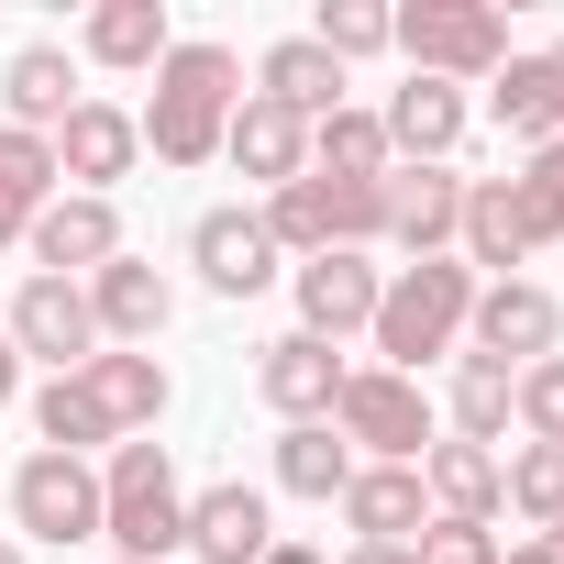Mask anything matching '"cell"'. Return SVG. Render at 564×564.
<instances>
[{
    "label": "cell",
    "instance_id": "6da1fadb",
    "mask_svg": "<svg viewBox=\"0 0 564 564\" xmlns=\"http://www.w3.org/2000/svg\"><path fill=\"white\" fill-rule=\"evenodd\" d=\"M232 111H243V67H232V45L177 34V45L155 56V100H144L133 133L155 144V166H210L221 133H232Z\"/></svg>",
    "mask_w": 564,
    "mask_h": 564
},
{
    "label": "cell",
    "instance_id": "7a4b0ae2",
    "mask_svg": "<svg viewBox=\"0 0 564 564\" xmlns=\"http://www.w3.org/2000/svg\"><path fill=\"white\" fill-rule=\"evenodd\" d=\"M476 289H487V276H476L465 254H421V265H399V276H388V300H377V322H366L377 355H388V377H421L432 355H454Z\"/></svg>",
    "mask_w": 564,
    "mask_h": 564
},
{
    "label": "cell",
    "instance_id": "3957f363",
    "mask_svg": "<svg viewBox=\"0 0 564 564\" xmlns=\"http://www.w3.org/2000/svg\"><path fill=\"white\" fill-rule=\"evenodd\" d=\"M100 542H122V564H166L188 542V487H177L166 443H111V465H100Z\"/></svg>",
    "mask_w": 564,
    "mask_h": 564
},
{
    "label": "cell",
    "instance_id": "277c9868",
    "mask_svg": "<svg viewBox=\"0 0 564 564\" xmlns=\"http://www.w3.org/2000/svg\"><path fill=\"white\" fill-rule=\"evenodd\" d=\"M388 45L410 56V78H443V89L509 67V23L487 0H410V12H388Z\"/></svg>",
    "mask_w": 564,
    "mask_h": 564
},
{
    "label": "cell",
    "instance_id": "5b68a950",
    "mask_svg": "<svg viewBox=\"0 0 564 564\" xmlns=\"http://www.w3.org/2000/svg\"><path fill=\"white\" fill-rule=\"evenodd\" d=\"M333 432L366 443L377 465H421L443 432H432V399L421 377H388V366H344V399H333Z\"/></svg>",
    "mask_w": 564,
    "mask_h": 564
},
{
    "label": "cell",
    "instance_id": "8992f818",
    "mask_svg": "<svg viewBox=\"0 0 564 564\" xmlns=\"http://www.w3.org/2000/svg\"><path fill=\"white\" fill-rule=\"evenodd\" d=\"M265 232H276V254H366L377 243V188H355V177H289L265 199Z\"/></svg>",
    "mask_w": 564,
    "mask_h": 564
},
{
    "label": "cell",
    "instance_id": "52a82bcc",
    "mask_svg": "<svg viewBox=\"0 0 564 564\" xmlns=\"http://www.w3.org/2000/svg\"><path fill=\"white\" fill-rule=\"evenodd\" d=\"M454 221H465V177L454 166H388L377 177V232L421 265V254H454Z\"/></svg>",
    "mask_w": 564,
    "mask_h": 564
},
{
    "label": "cell",
    "instance_id": "ba28073f",
    "mask_svg": "<svg viewBox=\"0 0 564 564\" xmlns=\"http://www.w3.org/2000/svg\"><path fill=\"white\" fill-rule=\"evenodd\" d=\"M12 355H45L56 377H78L100 355V322H89V289L78 276H23V300H12Z\"/></svg>",
    "mask_w": 564,
    "mask_h": 564
},
{
    "label": "cell",
    "instance_id": "9c48e42d",
    "mask_svg": "<svg viewBox=\"0 0 564 564\" xmlns=\"http://www.w3.org/2000/svg\"><path fill=\"white\" fill-rule=\"evenodd\" d=\"M465 333H476V355L487 366H542L553 355V333H564V300L553 289H531V276H487V289H476V311H465Z\"/></svg>",
    "mask_w": 564,
    "mask_h": 564
},
{
    "label": "cell",
    "instance_id": "30bf717a",
    "mask_svg": "<svg viewBox=\"0 0 564 564\" xmlns=\"http://www.w3.org/2000/svg\"><path fill=\"white\" fill-rule=\"evenodd\" d=\"M34 276H78V289H89V276L122 254V210L111 199H78V188H56L45 210H34Z\"/></svg>",
    "mask_w": 564,
    "mask_h": 564
},
{
    "label": "cell",
    "instance_id": "8fae6325",
    "mask_svg": "<svg viewBox=\"0 0 564 564\" xmlns=\"http://www.w3.org/2000/svg\"><path fill=\"white\" fill-rule=\"evenodd\" d=\"M12 520H23L34 542H100V476H89L78 454H34V465L12 476Z\"/></svg>",
    "mask_w": 564,
    "mask_h": 564
},
{
    "label": "cell",
    "instance_id": "7c38bea8",
    "mask_svg": "<svg viewBox=\"0 0 564 564\" xmlns=\"http://www.w3.org/2000/svg\"><path fill=\"white\" fill-rule=\"evenodd\" d=\"M188 265L210 276L221 300H254V289H276V232H265V210H199L188 221Z\"/></svg>",
    "mask_w": 564,
    "mask_h": 564
},
{
    "label": "cell",
    "instance_id": "4fadbf2b",
    "mask_svg": "<svg viewBox=\"0 0 564 564\" xmlns=\"http://www.w3.org/2000/svg\"><path fill=\"white\" fill-rule=\"evenodd\" d=\"M265 542H276V520H265V487H243V476H221V487H199L188 498V564H265Z\"/></svg>",
    "mask_w": 564,
    "mask_h": 564
},
{
    "label": "cell",
    "instance_id": "5bb4252c",
    "mask_svg": "<svg viewBox=\"0 0 564 564\" xmlns=\"http://www.w3.org/2000/svg\"><path fill=\"white\" fill-rule=\"evenodd\" d=\"M377 300H388V276H377L366 254H300V333H311V344L366 333Z\"/></svg>",
    "mask_w": 564,
    "mask_h": 564
},
{
    "label": "cell",
    "instance_id": "9a60e30c",
    "mask_svg": "<svg viewBox=\"0 0 564 564\" xmlns=\"http://www.w3.org/2000/svg\"><path fill=\"white\" fill-rule=\"evenodd\" d=\"M254 399H265L276 421H333V399H344V355L311 344V333H276V344L254 355Z\"/></svg>",
    "mask_w": 564,
    "mask_h": 564
},
{
    "label": "cell",
    "instance_id": "2e32d148",
    "mask_svg": "<svg viewBox=\"0 0 564 564\" xmlns=\"http://www.w3.org/2000/svg\"><path fill=\"white\" fill-rule=\"evenodd\" d=\"M133 155H144V133L111 100H78L56 122V177H78V199H111V177H133Z\"/></svg>",
    "mask_w": 564,
    "mask_h": 564
},
{
    "label": "cell",
    "instance_id": "e0dca14e",
    "mask_svg": "<svg viewBox=\"0 0 564 564\" xmlns=\"http://www.w3.org/2000/svg\"><path fill=\"white\" fill-rule=\"evenodd\" d=\"M221 155L276 199V188H289V177H311V122L300 111H276V100H254L243 89V111H232V133H221Z\"/></svg>",
    "mask_w": 564,
    "mask_h": 564
},
{
    "label": "cell",
    "instance_id": "ac0fdd59",
    "mask_svg": "<svg viewBox=\"0 0 564 564\" xmlns=\"http://www.w3.org/2000/svg\"><path fill=\"white\" fill-rule=\"evenodd\" d=\"M388 155L399 166H454V144H465V89H443V78H410V89H388Z\"/></svg>",
    "mask_w": 564,
    "mask_h": 564
},
{
    "label": "cell",
    "instance_id": "d6986e66",
    "mask_svg": "<svg viewBox=\"0 0 564 564\" xmlns=\"http://www.w3.org/2000/svg\"><path fill=\"white\" fill-rule=\"evenodd\" d=\"M166 311H177V289H166V276L155 265H133V254H111L100 276H89V322H100V344H155L166 333Z\"/></svg>",
    "mask_w": 564,
    "mask_h": 564
},
{
    "label": "cell",
    "instance_id": "ffe728a7",
    "mask_svg": "<svg viewBox=\"0 0 564 564\" xmlns=\"http://www.w3.org/2000/svg\"><path fill=\"white\" fill-rule=\"evenodd\" d=\"M78 388H89V410L111 421V443L166 421V366H155V355H122V344H100V355L78 366Z\"/></svg>",
    "mask_w": 564,
    "mask_h": 564
},
{
    "label": "cell",
    "instance_id": "44dd1931",
    "mask_svg": "<svg viewBox=\"0 0 564 564\" xmlns=\"http://www.w3.org/2000/svg\"><path fill=\"white\" fill-rule=\"evenodd\" d=\"M344 520H355V542H421V520H432V498H421V465H355V487H344Z\"/></svg>",
    "mask_w": 564,
    "mask_h": 564
},
{
    "label": "cell",
    "instance_id": "7402d4cb",
    "mask_svg": "<svg viewBox=\"0 0 564 564\" xmlns=\"http://www.w3.org/2000/svg\"><path fill=\"white\" fill-rule=\"evenodd\" d=\"M254 100H276V111L322 122V111H344V67H333L311 34H289V45H265V56H254Z\"/></svg>",
    "mask_w": 564,
    "mask_h": 564
},
{
    "label": "cell",
    "instance_id": "603a6c76",
    "mask_svg": "<svg viewBox=\"0 0 564 564\" xmlns=\"http://www.w3.org/2000/svg\"><path fill=\"white\" fill-rule=\"evenodd\" d=\"M0 100H12V133H45V144H56V122L78 111V67H67V45H23L12 67H0Z\"/></svg>",
    "mask_w": 564,
    "mask_h": 564
},
{
    "label": "cell",
    "instance_id": "cb8c5ba5",
    "mask_svg": "<svg viewBox=\"0 0 564 564\" xmlns=\"http://www.w3.org/2000/svg\"><path fill=\"white\" fill-rule=\"evenodd\" d=\"M487 111H498V133H509L520 155L564 144V100H553V67H542V56H509V67L487 78Z\"/></svg>",
    "mask_w": 564,
    "mask_h": 564
},
{
    "label": "cell",
    "instance_id": "d4e9b609",
    "mask_svg": "<svg viewBox=\"0 0 564 564\" xmlns=\"http://www.w3.org/2000/svg\"><path fill=\"white\" fill-rule=\"evenodd\" d=\"M454 254H465L476 276H509V265L531 254V232H520V199H509V177H465V221H454Z\"/></svg>",
    "mask_w": 564,
    "mask_h": 564
},
{
    "label": "cell",
    "instance_id": "484cf974",
    "mask_svg": "<svg viewBox=\"0 0 564 564\" xmlns=\"http://www.w3.org/2000/svg\"><path fill=\"white\" fill-rule=\"evenodd\" d=\"M421 498H432V520H498V454L487 443H432Z\"/></svg>",
    "mask_w": 564,
    "mask_h": 564
},
{
    "label": "cell",
    "instance_id": "4316f807",
    "mask_svg": "<svg viewBox=\"0 0 564 564\" xmlns=\"http://www.w3.org/2000/svg\"><path fill=\"white\" fill-rule=\"evenodd\" d=\"M45 199H56V144L0 122V254L34 232V210H45Z\"/></svg>",
    "mask_w": 564,
    "mask_h": 564
},
{
    "label": "cell",
    "instance_id": "83f0119b",
    "mask_svg": "<svg viewBox=\"0 0 564 564\" xmlns=\"http://www.w3.org/2000/svg\"><path fill=\"white\" fill-rule=\"evenodd\" d=\"M276 487H289V498H344L355 487V443L333 421H289V432H276Z\"/></svg>",
    "mask_w": 564,
    "mask_h": 564
},
{
    "label": "cell",
    "instance_id": "f1b7e54d",
    "mask_svg": "<svg viewBox=\"0 0 564 564\" xmlns=\"http://www.w3.org/2000/svg\"><path fill=\"white\" fill-rule=\"evenodd\" d=\"M399 155H388V122L377 111H322L311 122V177H355V188H377Z\"/></svg>",
    "mask_w": 564,
    "mask_h": 564
},
{
    "label": "cell",
    "instance_id": "f546056e",
    "mask_svg": "<svg viewBox=\"0 0 564 564\" xmlns=\"http://www.w3.org/2000/svg\"><path fill=\"white\" fill-rule=\"evenodd\" d=\"M100 67H155L177 34H166V0H100V12H89V34H78Z\"/></svg>",
    "mask_w": 564,
    "mask_h": 564
},
{
    "label": "cell",
    "instance_id": "4dcf8cb0",
    "mask_svg": "<svg viewBox=\"0 0 564 564\" xmlns=\"http://www.w3.org/2000/svg\"><path fill=\"white\" fill-rule=\"evenodd\" d=\"M509 399H520V366L465 355V366H454V443H498V432H509Z\"/></svg>",
    "mask_w": 564,
    "mask_h": 564
},
{
    "label": "cell",
    "instance_id": "1f68e13d",
    "mask_svg": "<svg viewBox=\"0 0 564 564\" xmlns=\"http://www.w3.org/2000/svg\"><path fill=\"white\" fill-rule=\"evenodd\" d=\"M498 509H520V520L564 531V454H553V443H520V454H498Z\"/></svg>",
    "mask_w": 564,
    "mask_h": 564
},
{
    "label": "cell",
    "instance_id": "d6a6232c",
    "mask_svg": "<svg viewBox=\"0 0 564 564\" xmlns=\"http://www.w3.org/2000/svg\"><path fill=\"white\" fill-rule=\"evenodd\" d=\"M34 432H45V454H78V465H89V443H111V421L89 410V388H78V377H45Z\"/></svg>",
    "mask_w": 564,
    "mask_h": 564
},
{
    "label": "cell",
    "instance_id": "836d02e7",
    "mask_svg": "<svg viewBox=\"0 0 564 564\" xmlns=\"http://www.w3.org/2000/svg\"><path fill=\"white\" fill-rule=\"evenodd\" d=\"M509 199H520V232H531V243H564V144H542V155H520V177H509Z\"/></svg>",
    "mask_w": 564,
    "mask_h": 564
},
{
    "label": "cell",
    "instance_id": "e575fe53",
    "mask_svg": "<svg viewBox=\"0 0 564 564\" xmlns=\"http://www.w3.org/2000/svg\"><path fill=\"white\" fill-rule=\"evenodd\" d=\"M311 45H322L333 67H355V56H388V0H322Z\"/></svg>",
    "mask_w": 564,
    "mask_h": 564
},
{
    "label": "cell",
    "instance_id": "d590c367",
    "mask_svg": "<svg viewBox=\"0 0 564 564\" xmlns=\"http://www.w3.org/2000/svg\"><path fill=\"white\" fill-rule=\"evenodd\" d=\"M509 421H520L531 443H553V454H564V355L520 366V399H509Z\"/></svg>",
    "mask_w": 564,
    "mask_h": 564
},
{
    "label": "cell",
    "instance_id": "8d00e7d4",
    "mask_svg": "<svg viewBox=\"0 0 564 564\" xmlns=\"http://www.w3.org/2000/svg\"><path fill=\"white\" fill-rule=\"evenodd\" d=\"M410 564H498V531L487 520H421Z\"/></svg>",
    "mask_w": 564,
    "mask_h": 564
},
{
    "label": "cell",
    "instance_id": "74e56055",
    "mask_svg": "<svg viewBox=\"0 0 564 564\" xmlns=\"http://www.w3.org/2000/svg\"><path fill=\"white\" fill-rule=\"evenodd\" d=\"M23 399V355H12V333H0V410Z\"/></svg>",
    "mask_w": 564,
    "mask_h": 564
},
{
    "label": "cell",
    "instance_id": "f35d334b",
    "mask_svg": "<svg viewBox=\"0 0 564 564\" xmlns=\"http://www.w3.org/2000/svg\"><path fill=\"white\" fill-rule=\"evenodd\" d=\"M344 564H410V542H355Z\"/></svg>",
    "mask_w": 564,
    "mask_h": 564
},
{
    "label": "cell",
    "instance_id": "ab89813d",
    "mask_svg": "<svg viewBox=\"0 0 564 564\" xmlns=\"http://www.w3.org/2000/svg\"><path fill=\"white\" fill-rule=\"evenodd\" d=\"M265 564H333V553H311V542H265Z\"/></svg>",
    "mask_w": 564,
    "mask_h": 564
},
{
    "label": "cell",
    "instance_id": "60d3db41",
    "mask_svg": "<svg viewBox=\"0 0 564 564\" xmlns=\"http://www.w3.org/2000/svg\"><path fill=\"white\" fill-rule=\"evenodd\" d=\"M498 564H564V553H553V542H509Z\"/></svg>",
    "mask_w": 564,
    "mask_h": 564
},
{
    "label": "cell",
    "instance_id": "b9f144b4",
    "mask_svg": "<svg viewBox=\"0 0 564 564\" xmlns=\"http://www.w3.org/2000/svg\"><path fill=\"white\" fill-rule=\"evenodd\" d=\"M542 67H553V100H564V34H553V45H542Z\"/></svg>",
    "mask_w": 564,
    "mask_h": 564
},
{
    "label": "cell",
    "instance_id": "7bdbcfd3",
    "mask_svg": "<svg viewBox=\"0 0 564 564\" xmlns=\"http://www.w3.org/2000/svg\"><path fill=\"white\" fill-rule=\"evenodd\" d=\"M0 564H23V542H0Z\"/></svg>",
    "mask_w": 564,
    "mask_h": 564
},
{
    "label": "cell",
    "instance_id": "ee69618b",
    "mask_svg": "<svg viewBox=\"0 0 564 564\" xmlns=\"http://www.w3.org/2000/svg\"><path fill=\"white\" fill-rule=\"evenodd\" d=\"M553 553H564V531H553Z\"/></svg>",
    "mask_w": 564,
    "mask_h": 564
}]
</instances>
